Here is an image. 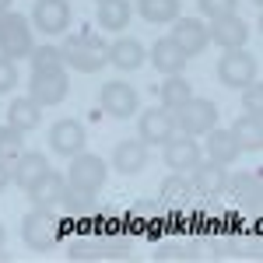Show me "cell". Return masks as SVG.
<instances>
[{"mask_svg": "<svg viewBox=\"0 0 263 263\" xmlns=\"http://www.w3.org/2000/svg\"><path fill=\"white\" fill-rule=\"evenodd\" d=\"M130 4L126 0H102L99 4V25L102 28H109V32H120L130 25Z\"/></svg>", "mask_w": 263, "mask_h": 263, "instance_id": "obj_24", "label": "cell"}, {"mask_svg": "<svg viewBox=\"0 0 263 263\" xmlns=\"http://www.w3.org/2000/svg\"><path fill=\"white\" fill-rule=\"evenodd\" d=\"M112 165H116V172L123 176H137L144 165H147V144L137 137V141H123L116 144V151H112Z\"/></svg>", "mask_w": 263, "mask_h": 263, "instance_id": "obj_16", "label": "cell"}, {"mask_svg": "<svg viewBox=\"0 0 263 263\" xmlns=\"http://www.w3.org/2000/svg\"><path fill=\"white\" fill-rule=\"evenodd\" d=\"M99 4H102V0H99Z\"/></svg>", "mask_w": 263, "mask_h": 263, "instance_id": "obj_39", "label": "cell"}, {"mask_svg": "<svg viewBox=\"0 0 263 263\" xmlns=\"http://www.w3.org/2000/svg\"><path fill=\"white\" fill-rule=\"evenodd\" d=\"M218 78L224 88H246L256 78V60L246 49H224V57L218 60Z\"/></svg>", "mask_w": 263, "mask_h": 263, "instance_id": "obj_7", "label": "cell"}, {"mask_svg": "<svg viewBox=\"0 0 263 263\" xmlns=\"http://www.w3.org/2000/svg\"><path fill=\"white\" fill-rule=\"evenodd\" d=\"M7 182H11V165H4V162H0V193L7 190Z\"/></svg>", "mask_w": 263, "mask_h": 263, "instance_id": "obj_35", "label": "cell"}, {"mask_svg": "<svg viewBox=\"0 0 263 263\" xmlns=\"http://www.w3.org/2000/svg\"><path fill=\"white\" fill-rule=\"evenodd\" d=\"M63 63H70L81 74H95L109 63V42L95 35V32H81V35H67V42L60 46Z\"/></svg>", "mask_w": 263, "mask_h": 263, "instance_id": "obj_1", "label": "cell"}, {"mask_svg": "<svg viewBox=\"0 0 263 263\" xmlns=\"http://www.w3.org/2000/svg\"><path fill=\"white\" fill-rule=\"evenodd\" d=\"M60 211H67V214H84V211H91V193H81V190H70V186H67V193H63V200H60Z\"/></svg>", "mask_w": 263, "mask_h": 263, "instance_id": "obj_32", "label": "cell"}, {"mask_svg": "<svg viewBox=\"0 0 263 263\" xmlns=\"http://www.w3.org/2000/svg\"><path fill=\"white\" fill-rule=\"evenodd\" d=\"M35 49V39H32V28H28V18L25 14H0V57L7 60H21Z\"/></svg>", "mask_w": 263, "mask_h": 263, "instance_id": "obj_2", "label": "cell"}, {"mask_svg": "<svg viewBox=\"0 0 263 263\" xmlns=\"http://www.w3.org/2000/svg\"><path fill=\"white\" fill-rule=\"evenodd\" d=\"M168 116L176 123V130H182L186 137H197V134L214 130V123H218V105L211 99H190L186 105L172 109Z\"/></svg>", "mask_w": 263, "mask_h": 263, "instance_id": "obj_3", "label": "cell"}, {"mask_svg": "<svg viewBox=\"0 0 263 263\" xmlns=\"http://www.w3.org/2000/svg\"><path fill=\"white\" fill-rule=\"evenodd\" d=\"M28 60H32V74L35 70H60L63 67V57L57 46H35L32 53H28Z\"/></svg>", "mask_w": 263, "mask_h": 263, "instance_id": "obj_30", "label": "cell"}, {"mask_svg": "<svg viewBox=\"0 0 263 263\" xmlns=\"http://www.w3.org/2000/svg\"><path fill=\"white\" fill-rule=\"evenodd\" d=\"M197 7H200L203 18L218 21V18H228V14H235L239 0H197Z\"/></svg>", "mask_w": 263, "mask_h": 263, "instance_id": "obj_31", "label": "cell"}, {"mask_svg": "<svg viewBox=\"0 0 263 263\" xmlns=\"http://www.w3.org/2000/svg\"><path fill=\"white\" fill-rule=\"evenodd\" d=\"M190 182H193V190L214 197V193H224L228 172H224V165H218V162H197L190 168Z\"/></svg>", "mask_w": 263, "mask_h": 263, "instance_id": "obj_15", "label": "cell"}, {"mask_svg": "<svg viewBox=\"0 0 263 263\" xmlns=\"http://www.w3.org/2000/svg\"><path fill=\"white\" fill-rule=\"evenodd\" d=\"M67 91H70V78H67V70H35L32 74V81H28V99L35 102V105H57V102L67 99Z\"/></svg>", "mask_w": 263, "mask_h": 263, "instance_id": "obj_5", "label": "cell"}, {"mask_svg": "<svg viewBox=\"0 0 263 263\" xmlns=\"http://www.w3.org/2000/svg\"><path fill=\"white\" fill-rule=\"evenodd\" d=\"M21 239H25L28 249H49V246H57V239H60L57 218H53L46 207H35V211L25 214V221H21Z\"/></svg>", "mask_w": 263, "mask_h": 263, "instance_id": "obj_6", "label": "cell"}, {"mask_svg": "<svg viewBox=\"0 0 263 263\" xmlns=\"http://www.w3.org/2000/svg\"><path fill=\"white\" fill-rule=\"evenodd\" d=\"M200 162V147H197V141H190L186 134L182 137H168L165 141V165L168 168H193V165Z\"/></svg>", "mask_w": 263, "mask_h": 263, "instance_id": "obj_20", "label": "cell"}, {"mask_svg": "<svg viewBox=\"0 0 263 263\" xmlns=\"http://www.w3.org/2000/svg\"><path fill=\"white\" fill-rule=\"evenodd\" d=\"M224 190H228L232 197H239V200H256V197H260V176H256V172L232 176V179L224 182Z\"/></svg>", "mask_w": 263, "mask_h": 263, "instance_id": "obj_28", "label": "cell"}, {"mask_svg": "<svg viewBox=\"0 0 263 263\" xmlns=\"http://www.w3.org/2000/svg\"><path fill=\"white\" fill-rule=\"evenodd\" d=\"M253 4H260V0H253Z\"/></svg>", "mask_w": 263, "mask_h": 263, "instance_id": "obj_38", "label": "cell"}, {"mask_svg": "<svg viewBox=\"0 0 263 263\" xmlns=\"http://www.w3.org/2000/svg\"><path fill=\"white\" fill-rule=\"evenodd\" d=\"M190 99H193V88H190V81L179 78V74H172V78L162 84V105L168 109V112L179 109V105H186Z\"/></svg>", "mask_w": 263, "mask_h": 263, "instance_id": "obj_26", "label": "cell"}, {"mask_svg": "<svg viewBox=\"0 0 263 263\" xmlns=\"http://www.w3.org/2000/svg\"><path fill=\"white\" fill-rule=\"evenodd\" d=\"M32 25L46 35H63L70 28V4L67 0H35Z\"/></svg>", "mask_w": 263, "mask_h": 263, "instance_id": "obj_8", "label": "cell"}, {"mask_svg": "<svg viewBox=\"0 0 263 263\" xmlns=\"http://www.w3.org/2000/svg\"><path fill=\"white\" fill-rule=\"evenodd\" d=\"M207 39L218 42L221 49H242L249 42V25L242 18H235V14H228V18H218L207 25Z\"/></svg>", "mask_w": 263, "mask_h": 263, "instance_id": "obj_12", "label": "cell"}, {"mask_svg": "<svg viewBox=\"0 0 263 263\" xmlns=\"http://www.w3.org/2000/svg\"><path fill=\"white\" fill-rule=\"evenodd\" d=\"M176 134V123L168 109H144L141 112V141L144 144H165Z\"/></svg>", "mask_w": 263, "mask_h": 263, "instance_id": "obj_14", "label": "cell"}, {"mask_svg": "<svg viewBox=\"0 0 263 263\" xmlns=\"http://www.w3.org/2000/svg\"><path fill=\"white\" fill-rule=\"evenodd\" d=\"M46 172H49V162H46V155H39V151H25L18 162L11 165V179L18 182L21 190H28L32 182H39Z\"/></svg>", "mask_w": 263, "mask_h": 263, "instance_id": "obj_19", "label": "cell"}, {"mask_svg": "<svg viewBox=\"0 0 263 263\" xmlns=\"http://www.w3.org/2000/svg\"><path fill=\"white\" fill-rule=\"evenodd\" d=\"M42 105H35V102L28 99H14L11 105H7V123L14 126V130H21V134H28V130H35L42 120V112H39Z\"/></svg>", "mask_w": 263, "mask_h": 263, "instance_id": "obj_23", "label": "cell"}, {"mask_svg": "<svg viewBox=\"0 0 263 263\" xmlns=\"http://www.w3.org/2000/svg\"><path fill=\"white\" fill-rule=\"evenodd\" d=\"M168 39L179 46L186 57H200L203 49H207V25L197 18H176L172 21V32H168Z\"/></svg>", "mask_w": 263, "mask_h": 263, "instance_id": "obj_10", "label": "cell"}, {"mask_svg": "<svg viewBox=\"0 0 263 263\" xmlns=\"http://www.w3.org/2000/svg\"><path fill=\"white\" fill-rule=\"evenodd\" d=\"M207 155H211V162L218 165H232L239 155H242V147L235 141V134L232 130H207Z\"/></svg>", "mask_w": 263, "mask_h": 263, "instance_id": "obj_21", "label": "cell"}, {"mask_svg": "<svg viewBox=\"0 0 263 263\" xmlns=\"http://www.w3.org/2000/svg\"><path fill=\"white\" fill-rule=\"evenodd\" d=\"M141 18L151 25H168L179 18V0H141Z\"/></svg>", "mask_w": 263, "mask_h": 263, "instance_id": "obj_25", "label": "cell"}, {"mask_svg": "<svg viewBox=\"0 0 263 263\" xmlns=\"http://www.w3.org/2000/svg\"><path fill=\"white\" fill-rule=\"evenodd\" d=\"M105 179H109V168H105V162H102L99 155H74V162H70V168H67V186L70 190H81V193H99L102 186H105Z\"/></svg>", "mask_w": 263, "mask_h": 263, "instance_id": "obj_4", "label": "cell"}, {"mask_svg": "<svg viewBox=\"0 0 263 263\" xmlns=\"http://www.w3.org/2000/svg\"><path fill=\"white\" fill-rule=\"evenodd\" d=\"M84 126L78 120H57L53 123V130H49V147L63 155V158H74V155H81L84 151Z\"/></svg>", "mask_w": 263, "mask_h": 263, "instance_id": "obj_11", "label": "cell"}, {"mask_svg": "<svg viewBox=\"0 0 263 263\" xmlns=\"http://www.w3.org/2000/svg\"><path fill=\"white\" fill-rule=\"evenodd\" d=\"M25 193H28V200L35 203V207H46V211H49V207H60L63 193H67V179H63L60 172L49 168V172H46L39 182H32Z\"/></svg>", "mask_w": 263, "mask_h": 263, "instance_id": "obj_13", "label": "cell"}, {"mask_svg": "<svg viewBox=\"0 0 263 263\" xmlns=\"http://www.w3.org/2000/svg\"><path fill=\"white\" fill-rule=\"evenodd\" d=\"M144 57H147V49H144L137 39H116L112 46H109V63L112 67H120V70H141Z\"/></svg>", "mask_w": 263, "mask_h": 263, "instance_id": "obj_22", "label": "cell"}, {"mask_svg": "<svg viewBox=\"0 0 263 263\" xmlns=\"http://www.w3.org/2000/svg\"><path fill=\"white\" fill-rule=\"evenodd\" d=\"M11 4H14V0H0V14H7V11H11Z\"/></svg>", "mask_w": 263, "mask_h": 263, "instance_id": "obj_36", "label": "cell"}, {"mask_svg": "<svg viewBox=\"0 0 263 263\" xmlns=\"http://www.w3.org/2000/svg\"><path fill=\"white\" fill-rule=\"evenodd\" d=\"M232 134H235V141H239L242 151L256 155L263 147V112H242L235 120V126H232Z\"/></svg>", "mask_w": 263, "mask_h": 263, "instance_id": "obj_17", "label": "cell"}, {"mask_svg": "<svg viewBox=\"0 0 263 263\" xmlns=\"http://www.w3.org/2000/svg\"><path fill=\"white\" fill-rule=\"evenodd\" d=\"M25 155V134L14 130L11 123L7 126H0V162L4 165H14Z\"/></svg>", "mask_w": 263, "mask_h": 263, "instance_id": "obj_27", "label": "cell"}, {"mask_svg": "<svg viewBox=\"0 0 263 263\" xmlns=\"http://www.w3.org/2000/svg\"><path fill=\"white\" fill-rule=\"evenodd\" d=\"M151 63H155V70H162L165 78H172V74H179L182 67L190 63V57L172 39H158L151 46Z\"/></svg>", "mask_w": 263, "mask_h": 263, "instance_id": "obj_18", "label": "cell"}, {"mask_svg": "<svg viewBox=\"0 0 263 263\" xmlns=\"http://www.w3.org/2000/svg\"><path fill=\"white\" fill-rule=\"evenodd\" d=\"M14 84H18V67H14V60L0 57V95H4V91H11Z\"/></svg>", "mask_w": 263, "mask_h": 263, "instance_id": "obj_34", "label": "cell"}, {"mask_svg": "<svg viewBox=\"0 0 263 263\" xmlns=\"http://www.w3.org/2000/svg\"><path fill=\"white\" fill-rule=\"evenodd\" d=\"M137 91H134V84L126 81H109L102 84V109L109 112V116H116V120H126V116H134L137 112Z\"/></svg>", "mask_w": 263, "mask_h": 263, "instance_id": "obj_9", "label": "cell"}, {"mask_svg": "<svg viewBox=\"0 0 263 263\" xmlns=\"http://www.w3.org/2000/svg\"><path fill=\"white\" fill-rule=\"evenodd\" d=\"M4 239H7V235H4V224H0V249H4Z\"/></svg>", "mask_w": 263, "mask_h": 263, "instance_id": "obj_37", "label": "cell"}, {"mask_svg": "<svg viewBox=\"0 0 263 263\" xmlns=\"http://www.w3.org/2000/svg\"><path fill=\"white\" fill-rule=\"evenodd\" d=\"M190 197H193V182L186 179V176H179V172L162 182V200L165 203H186Z\"/></svg>", "mask_w": 263, "mask_h": 263, "instance_id": "obj_29", "label": "cell"}, {"mask_svg": "<svg viewBox=\"0 0 263 263\" xmlns=\"http://www.w3.org/2000/svg\"><path fill=\"white\" fill-rule=\"evenodd\" d=\"M242 102H246V112H263V84L256 78L242 88Z\"/></svg>", "mask_w": 263, "mask_h": 263, "instance_id": "obj_33", "label": "cell"}]
</instances>
